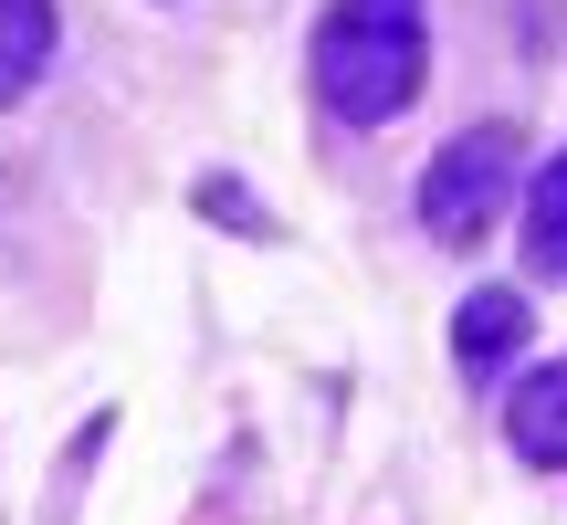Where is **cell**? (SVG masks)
I'll list each match as a JSON object with an SVG mask.
<instances>
[{
	"instance_id": "obj_6",
	"label": "cell",
	"mask_w": 567,
	"mask_h": 525,
	"mask_svg": "<svg viewBox=\"0 0 567 525\" xmlns=\"http://www.w3.org/2000/svg\"><path fill=\"white\" fill-rule=\"evenodd\" d=\"M526 274L567 284V147L536 168V189H526Z\"/></svg>"
},
{
	"instance_id": "obj_3",
	"label": "cell",
	"mask_w": 567,
	"mask_h": 525,
	"mask_svg": "<svg viewBox=\"0 0 567 525\" xmlns=\"http://www.w3.org/2000/svg\"><path fill=\"white\" fill-rule=\"evenodd\" d=\"M526 337H536L526 295H515V284H473L463 316H452V368H463V379H494V368L526 358Z\"/></svg>"
},
{
	"instance_id": "obj_4",
	"label": "cell",
	"mask_w": 567,
	"mask_h": 525,
	"mask_svg": "<svg viewBox=\"0 0 567 525\" xmlns=\"http://www.w3.org/2000/svg\"><path fill=\"white\" fill-rule=\"evenodd\" d=\"M505 442L526 452L536 473H557V463H567V358L526 368V379L505 389Z\"/></svg>"
},
{
	"instance_id": "obj_2",
	"label": "cell",
	"mask_w": 567,
	"mask_h": 525,
	"mask_svg": "<svg viewBox=\"0 0 567 525\" xmlns=\"http://www.w3.org/2000/svg\"><path fill=\"white\" fill-rule=\"evenodd\" d=\"M505 200H526V137H515V126H463V137L421 168V231L442 253H473L505 222Z\"/></svg>"
},
{
	"instance_id": "obj_5",
	"label": "cell",
	"mask_w": 567,
	"mask_h": 525,
	"mask_svg": "<svg viewBox=\"0 0 567 525\" xmlns=\"http://www.w3.org/2000/svg\"><path fill=\"white\" fill-rule=\"evenodd\" d=\"M53 74V0H0V105Z\"/></svg>"
},
{
	"instance_id": "obj_1",
	"label": "cell",
	"mask_w": 567,
	"mask_h": 525,
	"mask_svg": "<svg viewBox=\"0 0 567 525\" xmlns=\"http://www.w3.org/2000/svg\"><path fill=\"white\" fill-rule=\"evenodd\" d=\"M421 74H431V11L421 0H326V21H316V105L337 126L410 116Z\"/></svg>"
}]
</instances>
